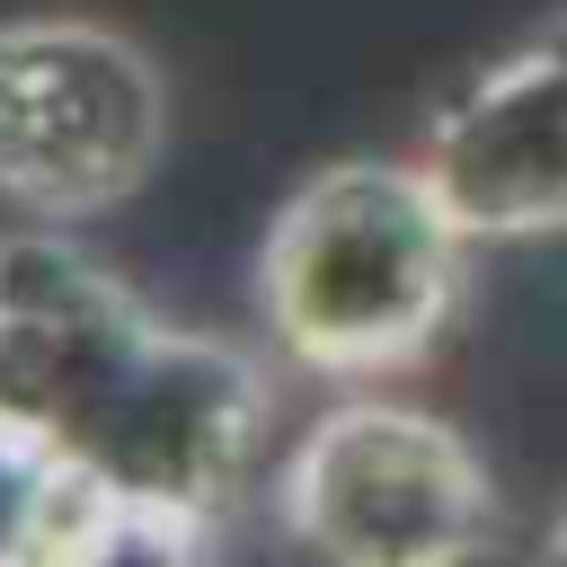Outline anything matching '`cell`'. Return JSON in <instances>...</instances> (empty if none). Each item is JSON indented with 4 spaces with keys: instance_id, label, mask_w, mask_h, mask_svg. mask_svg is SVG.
I'll return each mask as SVG.
<instances>
[{
    "instance_id": "3957f363",
    "label": "cell",
    "mask_w": 567,
    "mask_h": 567,
    "mask_svg": "<svg viewBox=\"0 0 567 567\" xmlns=\"http://www.w3.org/2000/svg\"><path fill=\"white\" fill-rule=\"evenodd\" d=\"M275 523L310 567H487L496 478L452 416L354 390L284 452Z\"/></svg>"
},
{
    "instance_id": "ba28073f",
    "label": "cell",
    "mask_w": 567,
    "mask_h": 567,
    "mask_svg": "<svg viewBox=\"0 0 567 567\" xmlns=\"http://www.w3.org/2000/svg\"><path fill=\"white\" fill-rule=\"evenodd\" d=\"M549 567H567V514H558V532H549Z\"/></svg>"
},
{
    "instance_id": "277c9868",
    "label": "cell",
    "mask_w": 567,
    "mask_h": 567,
    "mask_svg": "<svg viewBox=\"0 0 567 567\" xmlns=\"http://www.w3.org/2000/svg\"><path fill=\"white\" fill-rule=\"evenodd\" d=\"M168 151L159 62L71 9L0 18V195L35 221H97L151 186Z\"/></svg>"
},
{
    "instance_id": "7a4b0ae2",
    "label": "cell",
    "mask_w": 567,
    "mask_h": 567,
    "mask_svg": "<svg viewBox=\"0 0 567 567\" xmlns=\"http://www.w3.org/2000/svg\"><path fill=\"white\" fill-rule=\"evenodd\" d=\"M470 230L416 159H328L310 168L257 248L266 337L328 381H381L416 363L470 284Z\"/></svg>"
},
{
    "instance_id": "5b68a950",
    "label": "cell",
    "mask_w": 567,
    "mask_h": 567,
    "mask_svg": "<svg viewBox=\"0 0 567 567\" xmlns=\"http://www.w3.org/2000/svg\"><path fill=\"white\" fill-rule=\"evenodd\" d=\"M416 168L434 177V195L461 213L470 239L567 230V9L434 106Z\"/></svg>"
},
{
    "instance_id": "52a82bcc",
    "label": "cell",
    "mask_w": 567,
    "mask_h": 567,
    "mask_svg": "<svg viewBox=\"0 0 567 567\" xmlns=\"http://www.w3.org/2000/svg\"><path fill=\"white\" fill-rule=\"evenodd\" d=\"M80 505H89V478L0 408V567H35Z\"/></svg>"
},
{
    "instance_id": "8992f818",
    "label": "cell",
    "mask_w": 567,
    "mask_h": 567,
    "mask_svg": "<svg viewBox=\"0 0 567 567\" xmlns=\"http://www.w3.org/2000/svg\"><path fill=\"white\" fill-rule=\"evenodd\" d=\"M35 567H213V523L177 514V505L89 487V505L62 523V540Z\"/></svg>"
},
{
    "instance_id": "6da1fadb",
    "label": "cell",
    "mask_w": 567,
    "mask_h": 567,
    "mask_svg": "<svg viewBox=\"0 0 567 567\" xmlns=\"http://www.w3.org/2000/svg\"><path fill=\"white\" fill-rule=\"evenodd\" d=\"M0 408L89 487L221 523L248 487L275 381L248 346L159 319L62 221L0 239Z\"/></svg>"
}]
</instances>
